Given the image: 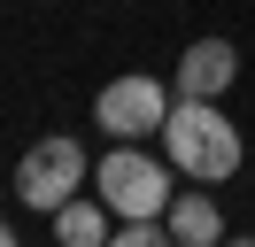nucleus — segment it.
Segmentation results:
<instances>
[{"label":"nucleus","instance_id":"obj_9","mask_svg":"<svg viewBox=\"0 0 255 247\" xmlns=\"http://www.w3.org/2000/svg\"><path fill=\"white\" fill-rule=\"evenodd\" d=\"M8 240H16V224H0V247H8Z\"/></svg>","mask_w":255,"mask_h":247},{"label":"nucleus","instance_id":"obj_5","mask_svg":"<svg viewBox=\"0 0 255 247\" xmlns=\"http://www.w3.org/2000/svg\"><path fill=\"white\" fill-rule=\"evenodd\" d=\"M232 77H240V46L232 39H193L186 54H178V70H170V93H186V101H224Z\"/></svg>","mask_w":255,"mask_h":247},{"label":"nucleus","instance_id":"obj_7","mask_svg":"<svg viewBox=\"0 0 255 247\" xmlns=\"http://www.w3.org/2000/svg\"><path fill=\"white\" fill-rule=\"evenodd\" d=\"M109 224H116V216H109V201H85V193H70L62 201V209H54V240H62V247H109Z\"/></svg>","mask_w":255,"mask_h":247},{"label":"nucleus","instance_id":"obj_4","mask_svg":"<svg viewBox=\"0 0 255 247\" xmlns=\"http://www.w3.org/2000/svg\"><path fill=\"white\" fill-rule=\"evenodd\" d=\"M170 101H178V93L162 85V77L124 70V77H109V85L93 93V124H101L109 139H155L162 116H170Z\"/></svg>","mask_w":255,"mask_h":247},{"label":"nucleus","instance_id":"obj_2","mask_svg":"<svg viewBox=\"0 0 255 247\" xmlns=\"http://www.w3.org/2000/svg\"><path fill=\"white\" fill-rule=\"evenodd\" d=\"M93 193L109 201V216H162L170 209V154H147L139 139H116L93 162Z\"/></svg>","mask_w":255,"mask_h":247},{"label":"nucleus","instance_id":"obj_6","mask_svg":"<svg viewBox=\"0 0 255 247\" xmlns=\"http://www.w3.org/2000/svg\"><path fill=\"white\" fill-rule=\"evenodd\" d=\"M162 224H170V247H209V240H224V216H217L209 193H170Z\"/></svg>","mask_w":255,"mask_h":247},{"label":"nucleus","instance_id":"obj_1","mask_svg":"<svg viewBox=\"0 0 255 247\" xmlns=\"http://www.w3.org/2000/svg\"><path fill=\"white\" fill-rule=\"evenodd\" d=\"M162 154H170V170H186L193 185H224L240 162H248V139H240V124L224 116L217 101H186L178 93L170 116H162Z\"/></svg>","mask_w":255,"mask_h":247},{"label":"nucleus","instance_id":"obj_3","mask_svg":"<svg viewBox=\"0 0 255 247\" xmlns=\"http://www.w3.org/2000/svg\"><path fill=\"white\" fill-rule=\"evenodd\" d=\"M85 178H93L85 147H78L70 131H47V139H31V147H23V162H16V201H23V209H39V216H54Z\"/></svg>","mask_w":255,"mask_h":247},{"label":"nucleus","instance_id":"obj_8","mask_svg":"<svg viewBox=\"0 0 255 247\" xmlns=\"http://www.w3.org/2000/svg\"><path fill=\"white\" fill-rule=\"evenodd\" d=\"M109 247H170V224H162V216H116Z\"/></svg>","mask_w":255,"mask_h":247}]
</instances>
